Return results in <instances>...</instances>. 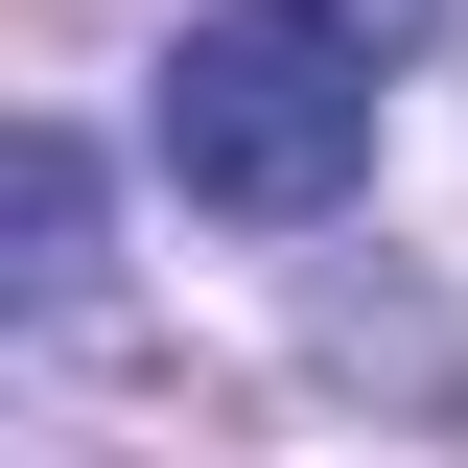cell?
<instances>
[{
    "label": "cell",
    "instance_id": "3",
    "mask_svg": "<svg viewBox=\"0 0 468 468\" xmlns=\"http://www.w3.org/2000/svg\"><path fill=\"white\" fill-rule=\"evenodd\" d=\"M328 24H351V48H421V24H445V0H328Z\"/></svg>",
    "mask_w": 468,
    "mask_h": 468
},
{
    "label": "cell",
    "instance_id": "1",
    "mask_svg": "<svg viewBox=\"0 0 468 468\" xmlns=\"http://www.w3.org/2000/svg\"><path fill=\"white\" fill-rule=\"evenodd\" d=\"M375 70L399 48H351L328 0H211V24L165 48V187L234 211V234L351 211V187H375Z\"/></svg>",
    "mask_w": 468,
    "mask_h": 468
},
{
    "label": "cell",
    "instance_id": "2",
    "mask_svg": "<svg viewBox=\"0 0 468 468\" xmlns=\"http://www.w3.org/2000/svg\"><path fill=\"white\" fill-rule=\"evenodd\" d=\"M24 304H94V141H24Z\"/></svg>",
    "mask_w": 468,
    "mask_h": 468
}]
</instances>
